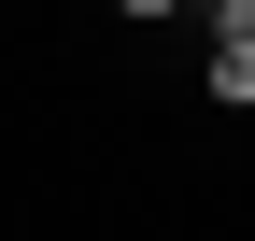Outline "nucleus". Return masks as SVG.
<instances>
[{
    "label": "nucleus",
    "mask_w": 255,
    "mask_h": 241,
    "mask_svg": "<svg viewBox=\"0 0 255 241\" xmlns=\"http://www.w3.org/2000/svg\"><path fill=\"white\" fill-rule=\"evenodd\" d=\"M199 85H213L227 114H255V28H213V57H199Z\"/></svg>",
    "instance_id": "nucleus-1"
},
{
    "label": "nucleus",
    "mask_w": 255,
    "mask_h": 241,
    "mask_svg": "<svg viewBox=\"0 0 255 241\" xmlns=\"http://www.w3.org/2000/svg\"><path fill=\"white\" fill-rule=\"evenodd\" d=\"M114 14H184V0H114Z\"/></svg>",
    "instance_id": "nucleus-2"
}]
</instances>
